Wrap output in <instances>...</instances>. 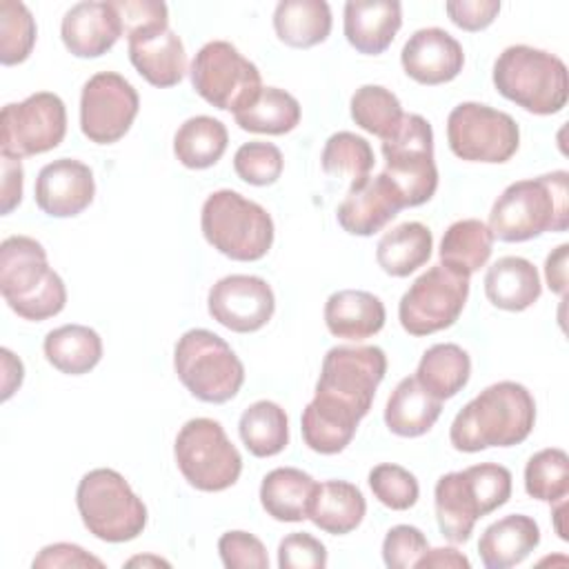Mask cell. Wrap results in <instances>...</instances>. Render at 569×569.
<instances>
[{"label": "cell", "mask_w": 569, "mask_h": 569, "mask_svg": "<svg viewBox=\"0 0 569 569\" xmlns=\"http://www.w3.org/2000/svg\"><path fill=\"white\" fill-rule=\"evenodd\" d=\"M229 144L227 127L211 116L184 120L173 136V153L187 169L213 167Z\"/></svg>", "instance_id": "35"}, {"label": "cell", "mask_w": 569, "mask_h": 569, "mask_svg": "<svg viewBox=\"0 0 569 569\" xmlns=\"http://www.w3.org/2000/svg\"><path fill=\"white\" fill-rule=\"evenodd\" d=\"M93 171L89 164L73 158H58L44 164L36 178V204L51 218H73L82 213L93 202Z\"/></svg>", "instance_id": "18"}, {"label": "cell", "mask_w": 569, "mask_h": 569, "mask_svg": "<svg viewBox=\"0 0 569 569\" xmlns=\"http://www.w3.org/2000/svg\"><path fill=\"white\" fill-rule=\"evenodd\" d=\"M33 569H56V567H104V562L78 545L56 542L40 549V553L31 562Z\"/></svg>", "instance_id": "49"}, {"label": "cell", "mask_w": 569, "mask_h": 569, "mask_svg": "<svg viewBox=\"0 0 569 569\" xmlns=\"http://www.w3.org/2000/svg\"><path fill=\"white\" fill-rule=\"evenodd\" d=\"M442 413V400L433 398L416 376L402 378L391 391L385 407V425L391 433L402 438H418L427 433Z\"/></svg>", "instance_id": "27"}, {"label": "cell", "mask_w": 569, "mask_h": 569, "mask_svg": "<svg viewBox=\"0 0 569 569\" xmlns=\"http://www.w3.org/2000/svg\"><path fill=\"white\" fill-rule=\"evenodd\" d=\"M189 78L202 100L233 113L247 109L262 91L258 67L227 40L202 44L191 60Z\"/></svg>", "instance_id": "11"}, {"label": "cell", "mask_w": 569, "mask_h": 569, "mask_svg": "<svg viewBox=\"0 0 569 569\" xmlns=\"http://www.w3.org/2000/svg\"><path fill=\"white\" fill-rule=\"evenodd\" d=\"M400 209H405V200L391 178L382 171L365 184L349 189L345 200L338 204L336 218L347 233L367 238L393 220Z\"/></svg>", "instance_id": "20"}, {"label": "cell", "mask_w": 569, "mask_h": 569, "mask_svg": "<svg viewBox=\"0 0 569 569\" xmlns=\"http://www.w3.org/2000/svg\"><path fill=\"white\" fill-rule=\"evenodd\" d=\"M502 242H525L569 227V173L551 171L511 182L493 202L489 224Z\"/></svg>", "instance_id": "3"}, {"label": "cell", "mask_w": 569, "mask_h": 569, "mask_svg": "<svg viewBox=\"0 0 569 569\" xmlns=\"http://www.w3.org/2000/svg\"><path fill=\"white\" fill-rule=\"evenodd\" d=\"M122 33V20L113 2H78L60 22V38L76 58H100Z\"/></svg>", "instance_id": "21"}, {"label": "cell", "mask_w": 569, "mask_h": 569, "mask_svg": "<svg viewBox=\"0 0 569 569\" xmlns=\"http://www.w3.org/2000/svg\"><path fill=\"white\" fill-rule=\"evenodd\" d=\"M173 456L184 480L200 491H224L242 471L240 451L211 418L187 420L176 436Z\"/></svg>", "instance_id": "10"}, {"label": "cell", "mask_w": 569, "mask_h": 569, "mask_svg": "<svg viewBox=\"0 0 569 569\" xmlns=\"http://www.w3.org/2000/svg\"><path fill=\"white\" fill-rule=\"evenodd\" d=\"M127 38L169 29V9L160 0H113Z\"/></svg>", "instance_id": "46"}, {"label": "cell", "mask_w": 569, "mask_h": 569, "mask_svg": "<svg viewBox=\"0 0 569 569\" xmlns=\"http://www.w3.org/2000/svg\"><path fill=\"white\" fill-rule=\"evenodd\" d=\"M67 133V107L60 96L38 91L22 102H9L0 113V151L27 158L56 149Z\"/></svg>", "instance_id": "15"}, {"label": "cell", "mask_w": 569, "mask_h": 569, "mask_svg": "<svg viewBox=\"0 0 569 569\" xmlns=\"http://www.w3.org/2000/svg\"><path fill=\"white\" fill-rule=\"evenodd\" d=\"M493 251V233L491 229L476 218L456 220L447 227L440 240V264L447 269L471 276L480 267L487 264Z\"/></svg>", "instance_id": "33"}, {"label": "cell", "mask_w": 569, "mask_h": 569, "mask_svg": "<svg viewBox=\"0 0 569 569\" xmlns=\"http://www.w3.org/2000/svg\"><path fill=\"white\" fill-rule=\"evenodd\" d=\"M471 376L469 353L453 342H438L429 347L416 369V380L438 400L453 398L462 391Z\"/></svg>", "instance_id": "34"}, {"label": "cell", "mask_w": 569, "mask_h": 569, "mask_svg": "<svg viewBox=\"0 0 569 569\" xmlns=\"http://www.w3.org/2000/svg\"><path fill=\"white\" fill-rule=\"evenodd\" d=\"M218 553L227 569H267L269 556L260 538L247 531H227L218 540Z\"/></svg>", "instance_id": "45"}, {"label": "cell", "mask_w": 569, "mask_h": 569, "mask_svg": "<svg viewBox=\"0 0 569 569\" xmlns=\"http://www.w3.org/2000/svg\"><path fill=\"white\" fill-rule=\"evenodd\" d=\"M207 309L218 325L236 333H253L271 320L276 296L260 276L231 273L209 289Z\"/></svg>", "instance_id": "17"}, {"label": "cell", "mask_w": 569, "mask_h": 569, "mask_svg": "<svg viewBox=\"0 0 569 569\" xmlns=\"http://www.w3.org/2000/svg\"><path fill=\"white\" fill-rule=\"evenodd\" d=\"M2 356V400H9L11 393L22 385L24 378V367L20 358H16L9 349H0Z\"/></svg>", "instance_id": "53"}, {"label": "cell", "mask_w": 569, "mask_h": 569, "mask_svg": "<svg viewBox=\"0 0 569 569\" xmlns=\"http://www.w3.org/2000/svg\"><path fill=\"white\" fill-rule=\"evenodd\" d=\"M402 27V7L396 0H349L345 4V38L365 56L387 51Z\"/></svg>", "instance_id": "22"}, {"label": "cell", "mask_w": 569, "mask_h": 569, "mask_svg": "<svg viewBox=\"0 0 569 569\" xmlns=\"http://www.w3.org/2000/svg\"><path fill=\"white\" fill-rule=\"evenodd\" d=\"M369 487L378 502L393 511L411 509L420 496V485L416 476L409 469L393 462L376 465L369 471Z\"/></svg>", "instance_id": "42"}, {"label": "cell", "mask_w": 569, "mask_h": 569, "mask_svg": "<svg viewBox=\"0 0 569 569\" xmlns=\"http://www.w3.org/2000/svg\"><path fill=\"white\" fill-rule=\"evenodd\" d=\"M42 349L51 367L67 376H82L100 362L102 338L87 325H62L44 336Z\"/></svg>", "instance_id": "31"}, {"label": "cell", "mask_w": 569, "mask_h": 569, "mask_svg": "<svg viewBox=\"0 0 569 569\" xmlns=\"http://www.w3.org/2000/svg\"><path fill=\"white\" fill-rule=\"evenodd\" d=\"M449 20L465 31L487 29L500 13L498 0H451L445 4Z\"/></svg>", "instance_id": "48"}, {"label": "cell", "mask_w": 569, "mask_h": 569, "mask_svg": "<svg viewBox=\"0 0 569 569\" xmlns=\"http://www.w3.org/2000/svg\"><path fill=\"white\" fill-rule=\"evenodd\" d=\"M127 565L129 567H133V565H164V567H169V562L167 560H162V558H153V556H138V558H131V560H127Z\"/></svg>", "instance_id": "54"}, {"label": "cell", "mask_w": 569, "mask_h": 569, "mask_svg": "<svg viewBox=\"0 0 569 569\" xmlns=\"http://www.w3.org/2000/svg\"><path fill=\"white\" fill-rule=\"evenodd\" d=\"M138 109L133 84L116 71H100L82 87L80 129L96 144H113L131 129Z\"/></svg>", "instance_id": "16"}, {"label": "cell", "mask_w": 569, "mask_h": 569, "mask_svg": "<svg viewBox=\"0 0 569 569\" xmlns=\"http://www.w3.org/2000/svg\"><path fill=\"white\" fill-rule=\"evenodd\" d=\"M542 293L540 276L533 262L520 256L498 258L485 273L487 300L505 311H525Z\"/></svg>", "instance_id": "26"}, {"label": "cell", "mask_w": 569, "mask_h": 569, "mask_svg": "<svg viewBox=\"0 0 569 569\" xmlns=\"http://www.w3.org/2000/svg\"><path fill=\"white\" fill-rule=\"evenodd\" d=\"M76 507L89 533L104 542L133 540L147 527L144 502L113 469L84 473L76 489Z\"/></svg>", "instance_id": "9"}, {"label": "cell", "mask_w": 569, "mask_h": 569, "mask_svg": "<svg viewBox=\"0 0 569 569\" xmlns=\"http://www.w3.org/2000/svg\"><path fill=\"white\" fill-rule=\"evenodd\" d=\"M433 233L422 222H402L387 231L376 247L378 267L393 276L405 278L431 258Z\"/></svg>", "instance_id": "32"}, {"label": "cell", "mask_w": 569, "mask_h": 569, "mask_svg": "<svg viewBox=\"0 0 569 569\" xmlns=\"http://www.w3.org/2000/svg\"><path fill=\"white\" fill-rule=\"evenodd\" d=\"M322 171L331 178L349 180V189L365 184L376 164L371 144L351 131H338L327 138L322 156Z\"/></svg>", "instance_id": "38"}, {"label": "cell", "mask_w": 569, "mask_h": 569, "mask_svg": "<svg viewBox=\"0 0 569 569\" xmlns=\"http://www.w3.org/2000/svg\"><path fill=\"white\" fill-rule=\"evenodd\" d=\"M129 60L136 71L153 87L178 84L187 71V53L178 33L171 29L127 38Z\"/></svg>", "instance_id": "23"}, {"label": "cell", "mask_w": 569, "mask_h": 569, "mask_svg": "<svg viewBox=\"0 0 569 569\" xmlns=\"http://www.w3.org/2000/svg\"><path fill=\"white\" fill-rule=\"evenodd\" d=\"M525 491L549 505L565 500L569 493V456L558 447L533 453L525 467Z\"/></svg>", "instance_id": "40"}, {"label": "cell", "mask_w": 569, "mask_h": 569, "mask_svg": "<svg viewBox=\"0 0 569 569\" xmlns=\"http://www.w3.org/2000/svg\"><path fill=\"white\" fill-rule=\"evenodd\" d=\"M387 356L376 345H338L322 360L316 396L300 418L305 445L322 456L347 449L360 420L369 413Z\"/></svg>", "instance_id": "1"}, {"label": "cell", "mask_w": 569, "mask_h": 569, "mask_svg": "<svg viewBox=\"0 0 569 569\" xmlns=\"http://www.w3.org/2000/svg\"><path fill=\"white\" fill-rule=\"evenodd\" d=\"M173 369L193 398L211 405L231 400L244 382L240 358L209 329H189L178 338Z\"/></svg>", "instance_id": "8"}, {"label": "cell", "mask_w": 569, "mask_h": 569, "mask_svg": "<svg viewBox=\"0 0 569 569\" xmlns=\"http://www.w3.org/2000/svg\"><path fill=\"white\" fill-rule=\"evenodd\" d=\"M416 567H420V569H429V567H438V569H442V567L445 569H469L471 562H469V558L465 553H460L453 547H438V549H427L418 558Z\"/></svg>", "instance_id": "51"}, {"label": "cell", "mask_w": 569, "mask_h": 569, "mask_svg": "<svg viewBox=\"0 0 569 569\" xmlns=\"http://www.w3.org/2000/svg\"><path fill=\"white\" fill-rule=\"evenodd\" d=\"M491 78L502 98L536 116L562 111L569 98L565 62L558 56L529 44L507 47L496 58Z\"/></svg>", "instance_id": "6"}, {"label": "cell", "mask_w": 569, "mask_h": 569, "mask_svg": "<svg viewBox=\"0 0 569 569\" xmlns=\"http://www.w3.org/2000/svg\"><path fill=\"white\" fill-rule=\"evenodd\" d=\"M511 498V471L482 462L438 478L433 509L440 533L449 542H467L478 518L496 511Z\"/></svg>", "instance_id": "5"}, {"label": "cell", "mask_w": 569, "mask_h": 569, "mask_svg": "<svg viewBox=\"0 0 569 569\" xmlns=\"http://www.w3.org/2000/svg\"><path fill=\"white\" fill-rule=\"evenodd\" d=\"M0 291L13 313L47 320L67 305V287L49 267L44 247L29 236H9L0 244Z\"/></svg>", "instance_id": "4"}, {"label": "cell", "mask_w": 569, "mask_h": 569, "mask_svg": "<svg viewBox=\"0 0 569 569\" xmlns=\"http://www.w3.org/2000/svg\"><path fill=\"white\" fill-rule=\"evenodd\" d=\"M385 173L398 187L405 207L429 202L438 189L433 129L418 113H405L400 127L382 140Z\"/></svg>", "instance_id": "12"}, {"label": "cell", "mask_w": 569, "mask_h": 569, "mask_svg": "<svg viewBox=\"0 0 569 569\" xmlns=\"http://www.w3.org/2000/svg\"><path fill=\"white\" fill-rule=\"evenodd\" d=\"M385 320L387 311L382 300L362 289H340L325 302V325L336 338H371L385 327Z\"/></svg>", "instance_id": "24"}, {"label": "cell", "mask_w": 569, "mask_h": 569, "mask_svg": "<svg viewBox=\"0 0 569 569\" xmlns=\"http://www.w3.org/2000/svg\"><path fill=\"white\" fill-rule=\"evenodd\" d=\"M22 178H24V171H22L20 160L2 156V193H0L2 207H0V211L4 216L11 213L22 200Z\"/></svg>", "instance_id": "50"}, {"label": "cell", "mask_w": 569, "mask_h": 569, "mask_svg": "<svg viewBox=\"0 0 569 569\" xmlns=\"http://www.w3.org/2000/svg\"><path fill=\"white\" fill-rule=\"evenodd\" d=\"M240 440L256 458L278 456L289 445V418L284 409L271 400L249 405L238 422Z\"/></svg>", "instance_id": "36"}, {"label": "cell", "mask_w": 569, "mask_h": 569, "mask_svg": "<svg viewBox=\"0 0 569 569\" xmlns=\"http://www.w3.org/2000/svg\"><path fill=\"white\" fill-rule=\"evenodd\" d=\"M273 29L287 47H316L331 33V9L325 0H280L273 11Z\"/></svg>", "instance_id": "30"}, {"label": "cell", "mask_w": 569, "mask_h": 569, "mask_svg": "<svg viewBox=\"0 0 569 569\" xmlns=\"http://www.w3.org/2000/svg\"><path fill=\"white\" fill-rule=\"evenodd\" d=\"M200 229L218 253L238 262L260 260L273 244V220L267 209L231 189H218L204 200Z\"/></svg>", "instance_id": "7"}, {"label": "cell", "mask_w": 569, "mask_h": 569, "mask_svg": "<svg viewBox=\"0 0 569 569\" xmlns=\"http://www.w3.org/2000/svg\"><path fill=\"white\" fill-rule=\"evenodd\" d=\"M567 249L569 244L556 247L545 260V278L551 291L565 296L567 291Z\"/></svg>", "instance_id": "52"}, {"label": "cell", "mask_w": 569, "mask_h": 569, "mask_svg": "<svg viewBox=\"0 0 569 569\" xmlns=\"http://www.w3.org/2000/svg\"><path fill=\"white\" fill-rule=\"evenodd\" d=\"M447 140L460 160L500 164L518 151L520 129L500 109L480 102H460L447 118Z\"/></svg>", "instance_id": "13"}, {"label": "cell", "mask_w": 569, "mask_h": 569, "mask_svg": "<svg viewBox=\"0 0 569 569\" xmlns=\"http://www.w3.org/2000/svg\"><path fill=\"white\" fill-rule=\"evenodd\" d=\"M429 549L425 533L413 525H396L382 540V560L389 569L416 567L418 558Z\"/></svg>", "instance_id": "44"}, {"label": "cell", "mask_w": 569, "mask_h": 569, "mask_svg": "<svg viewBox=\"0 0 569 569\" xmlns=\"http://www.w3.org/2000/svg\"><path fill=\"white\" fill-rule=\"evenodd\" d=\"M36 44V20L24 2H0V62L4 67L20 64Z\"/></svg>", "instance_id": "41"}, {"label": "cell", "mask_w": 569, "mask_h": 569, "mask_svg": "<svg viewBox=\"0 0 569 569\" xmlns=\"http://www.w3.org/2000/svg\"><path fill=\"white\" fill-rule=\"evenodd\" d=\"M538 545V522L525 513H509L482 531L478 553L487 569H509L520 565Z\"/></svg>", "instance_id": "25"}, {"label": "cell", "mask_w": 569, "mask_h": 569, "mask_svg": "<svg viewBox=\"0 0 569 569\" xmlns=\"http://www.w3.org/2000/svg\"><path fill=\"white\" fill-rule=\"evenodd\" d=\"M367 513V500L362 491L347 480L318 482L311 505L309 520L331 536H345L353 531Z\"/></svg>", "instance_id": "28"}, {"label": "cell", "mask_w": 569, "mask_h": 569, "mask_svg": "<svg viewBox=\"0 0 569 569\" xmlns=\"http://www.w3.org/2000/svg\"><path fill=\"white\" fill-rule=\"evenodd\" d=\"M405 73L420 84L451 82L465 64V51L460 42L440 27L418 29L409 36L400 51Z\"/></svg>", "instance_id": "19"}, {"label": "cell", "mask_w": 569, "mask_h": 569, "mask_svg": "<svg viewBox=\"0 0 569 569\" xmlns=\"http://www.w3.org/2000/svg\"><path fill=\"white\" fill-rule=\"evenodd\" d=\"M318 482L296 467L271 469L260 485L262 509L278 522H300L309 518V505Z\"/></svg>", "instance_id": "29"}, {"label": "cell", "mask_w": 569, "mask_h": 569, "mask_svg": "<svg viewBox=\"0 0 569 569\" xmlns=\"http://www.w3.org/2000/svg\"><path fill=\"white\" fill-rule=\"evenodd\" d=\"M278 567L280 569H325L327 547L305 531H293L284 536L278 545Z\"/></svg>", "instance_id": "47"}, {"label": "cell", "mask_w": 569, "mask_h": 569, "mask_svg": "<svg viewBox=\"0 0 569 569\" xmlns=\"http://www.w3.org/2000/svg\"><path fill=\"white\" fill-rule=\"evenodd\" d=\"M536 425L531 391L513 380L482 389L453 418L449 440L453 449L476 453L489 447H513L529 438Z\"/></svg>", "instance_id": "2"}, {"label": "cell", "mask_w": 569, "mask_h": 569, "mask_svg": "<svg viewBox=\"0 0 569 569\" xmlns=\"http://www.w3.org/2000/svg\"><path fill=\"white\" fill-rule=\"evenodd\" d=\"M469 298V278L433 264L402 293L398 320L411 336H429L451 327Z\"/></svg>", "instance_id": "14"}, {"label": "cell", "mask_w": 569, "mask_h": 569, "mask_svg": "<svg viewBox=\"0 0 569 569\" xmlns=\"http://www.w3.org/2000/svg\"><path fill=\"white\" fill-rule=\"evenodd\" d=\"M282 167H284L282 151L276 144L262 142V140L240 144L233 156V169L238 178L253 187L273 184L280 178Z\"/></svg>", "instance_id": "43"}, {"label": "cell", "mask_w": 569, "mask_h": 569, "mask_svg": "<svg viewBox=\"0 0 569 569\" xmlns=\"http://www.w3.org/2000/svg\"><path fill=\"white\" fill-rule=\"evenodd\" d=\"M349 109L351 120L360 129L378 136L380 140L389 138L405 118L398 96L380 84H362L360 89H356Z\"/></svg>", "instance_id": "39"}, {"label": "cell", "mask_w": 569, "mask_h": 569, "mask_svg": "<svg viewBox=\"0 0 569 569\" xmlns=\"http://www.w3.org/2000/svg\"><path fill=\"white\" fill-rule=\"evenodd\" d=\"M300 102L284 89L262 87L258 98L242 111L233 113L242 131L282 136L300 124Z\"/></svg>", "instance_id": "37"}]
</instances>
